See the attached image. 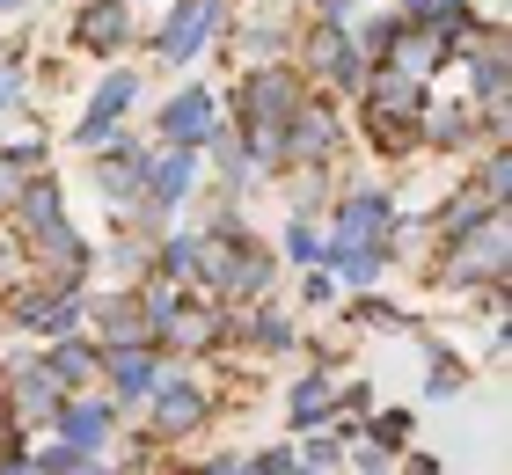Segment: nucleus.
<instances>
[{"label": "nucleus", "mask_w": 512, "mask_h": 475, "mask_svg": "<svg viewBox=\"0 0 512 475\" xmlns=\"http://www.w3.org/2000/svg\"><path fill=\"white\" fill-rule=\"evenodd\" d=\"M169 132H183V139H198V132H205V95H183V103L169 110Z\"/></svg>", "instance_id": "1"}, {"label": "nucleus", "mask_w": 512, "mask_h": 475, "mask_svg": "<svg viewBox=\"0 0 512 475\" xmlns=\"http://www.w3.org/2000/svg\"><path fill=\"white\" fill-rule=\"evenodd\" d=\"M96 432H103L96 410H74V417H66V439H74V446H96Z\"/></svg>", "instance_id": "2"}]
</instances>
